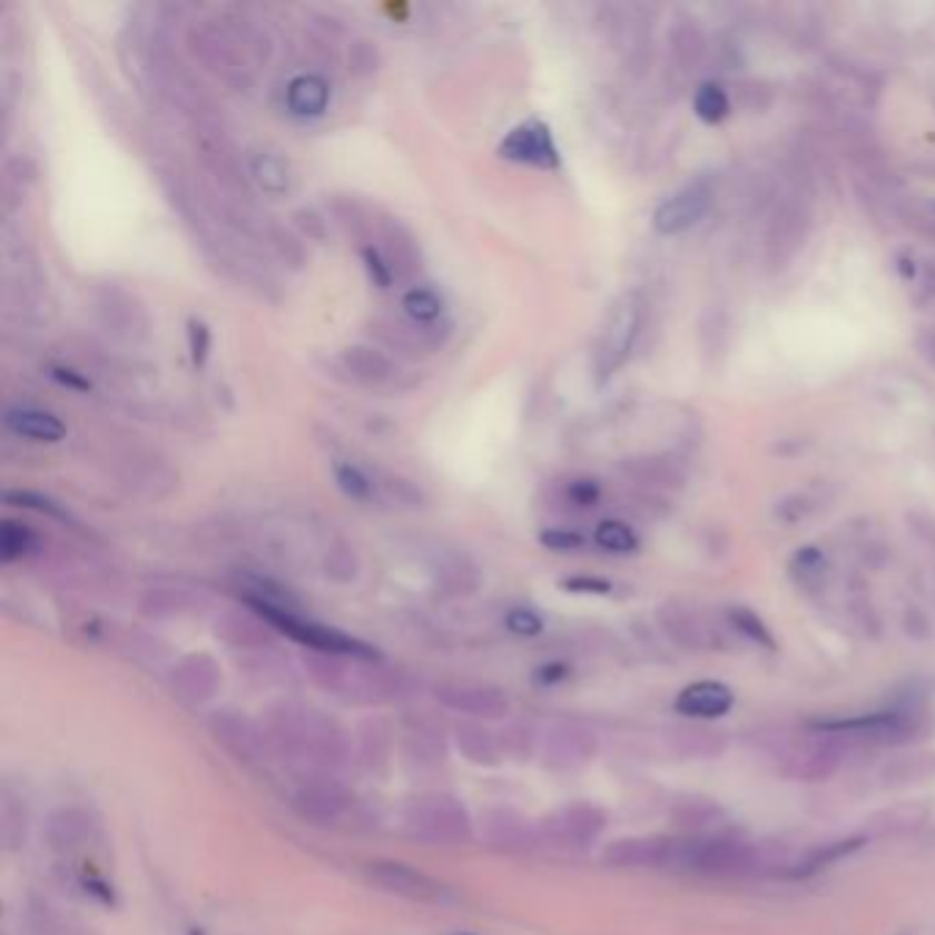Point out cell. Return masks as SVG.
Segmentation results:
<instances>
[{
    "mask_svg": "<svg viewBox=\"0 0 935 935\" xmlns=\"http://www.w3.org/2000/svg\"><path fill=\"white\" fill-rule=\"evenodd\" d=\"M266 736L272 749L318 774L346 766V736L329 716L302 702H277L266 713Z\"/></svg>",
    "mask_w": 935,
    "mask_h": 935,
    "instance_id": "obj_1",
    "label": "cell"
},
{
    "mask_svg": "<svg viewBox=\"0 0 935 935\" xmlns=\"http://www.w3.org/2000/svg\"><path fill=\"white\" fill-rule=\"evenodd\" d=\"M307 672L324 691L357 706H378L406 695V680L401 675L365 665L363 656L316 653L307 659Z\"/></svg>",
    "mask_w": 935,
    "mask_h": 935,
    "instance_id": "obj_2",
    "label": "cell"
},
{
    "mask_svg": "<svg viewBox=\"0 0 935 935\" xmlns=\"http://www.w3.org/2000/svg\"><path fill=\"white\" fill-rule=\"evenodd\" d=\"M931 719L914 702L889 708V711H875L850 716V719H820L815 721L813 730L826 732V736L848 738V741H867L878 747H903L914 738H922L927 732Z\"/></svg>",
    "mask_w": 935,
    "mask_h": 935,
    "instance_id": "obj_3",
    "label": "cell"
},
{
    "mask_svg": "<svg viewBox=\"0 0 935 935\" xmlns=\"http://www.w3.org/2000/svg\"><path fill=\"white\" fill-rule=\"evenodd\" d=\"M404 824L414 837L434 845H461L472 839V818L461 801L445 793H425L404 809Z\"/></svg>",
    "mask_w": 935,
    "mask_h": 935,
    "instance_id": "obj_4",
    "label": "cell"
},
{
    "mask_svg": "<svg viewBox=\"0 0 935 935\" xmlns=\"http://www.w3.org/2000/svg\"><path fill=\"white\" fill-rule=\"evenodd\" d=\"M642 316L644 305L634 292L623 294L609 307L599 335V346H596V374H599V378L618 374L626 365V360L631 357L639 329H642Z\"/></svg>",
    "mask_w": 935,
    "mask_h": 935,
    "instance_id": "obj_5",
    "label": "cell"
},
{
    "mask_svg": "<svg viewBox=\"0 0 935 935\" xmlns=\"http://www.w3.org/2000/svg\"><path fill=\"white\" fill-rule=\"evenodd\" d=\"M777 760L783 762V774L796 783H820L828 779L845 760L843 738L826 736L809 727L807 736L783 738L777 749Z\"/></svg>",
    "mask_w": 935,
    "mask_h": 935,
    "instance_id": "obj_6",
    "label": "cell"
},
{
    "mask_svg": "<svg viewBox=\"0 0 935 935\" xmlns=\"http://www.w3.org/2000/svg\"><path fill=\"white\" fill-rule=\"evenodd\" d=\"M250 607L262 614L266 623H272L275 629H280L283 634L297 639V642L307 644V648H313L316 653L363 656V659H368L371 656V650L365 648V644H360L357 639L341 634V631H335V629H327V626L311 623V620L299 618V614H294L292 609H286L283 603L262 599V596H253Z\"/></svg>",
    "mask_w": 935,
    "mask_h": 935,
    "instance_id": "obj_7",
    "label": "cell"
},
{
    "mask_svg": "<svg viewBox=\"0 0 935 935\" xmlns=\"http://www.w3.org/2000/svg\"><path fill=\"white\" fill-rule=\"evenodd\" d=\"M596 751H599V736L582 721H554L541 736L543 766L558 774L582 771L593 762Z\"/></svg>",
    "mask_w": 935,
    "mask_h": 935,
    "instance_id": "obj_8",
    "label": "cell"
},
{
    "mask_svg": "<svg viewBox=\"0 0 935 935\" xmlns=\"http://www.w3.org/2000/svg\"><path fill=\"white\" fill-rule=\"evenodd\" d=\"M809 228H813V215H809L807 200L798 195H787L779 200L766 228V262L771 264V269H785L798 256Z\"/></svg>",
    "mask_w": 935,
    "mask_h": 935,
    "instance_id": "obj_9",
    "label": "cell"
},
{
    "mask_svg": "<svg viewBox=\"0 0 935 935\" xmlns=\"http://www.w3.org/2000/svg\"><path fill=\"white\" fill-rule=\"evenodd\" d=\"M659 626L675 644L686 650H719L727 644L725 629L697 603L665 601L659 607Z\"/></svg>",
    "mask_w": 935,
    "mask_h": 935,
    "instance_id": "obj_10",
    "label": "cell"
},
{
    "mask_svg": "<svg viewBox=\"0 0 935 935\" xmlns=\"http://www.w3.org/2000/svg\"><path fill=\"white\" fill-rule=\"evenodd\" d=\"M607 828V815L593 804H571L554 809L538 824V837L554 848H588Z\"/></svg>",
    "mask_w": 935,
    "mask_h": 935,
    "instance_id": "obj_11",
    "label": "cell"
},
{
    "mask_svg": "<svg viewBox=\"0 0 935 935\" xmlns=\"http://www.w3.org/2000/svg\"><path fill=\"white\" fill-rule=\"evenodd\" d=\"M434 697L447 711L472 716V719L494 721L511 713V697L500 686L481 680H447L434 689Z\"/></svg>",
    "mask_w": 935,
    "mask_h": 935,
    "instance_id": "obj_12",
    "label": "cell"
},
{
    "mask_svg": "<svg viewBox=\"0 0 935 935\" xmlns=\"http://www.w3.org/2000/svg\"><path fill=\"white\" fill-rule=\"evenodd\" d=\"M365 873H368V880L376 889L395 897L412 899V903H445L450 895L445 884H440V880L431 878V875L410 867V864L371 862L368 867H365Z\"/></svg>",
    "mask_w": 935,
    "mask_h": 935,
    "instance_id": "obj_13",
    "label": "cell"
},
{
    "mask_svg": "<svg viewBox=\"0 0 935 935\" xmlns=\"http://www.w3.org/2000/svg\"><path fill=\"white\" fill-rule=\"evenodd\" d=\"M209 730L211 736H215L230 755L239 757V760L262 762L275 751L272 749L269 736H266V727L239 711L211 713Z\"/></svg>",
    "mask_w": 935,
    "mask_h": 935,
    "instance_id": "obj_14",
    "label": "cell"
},
{
    "mask_svg": "<svg viewBox=\"0 0 935 935\" xmlns=\"http://www.w3.org/2000/svg\"><path fill=\"white\" fill-rule=\"evenodd\" d=\"M292 804L302 818L313 820V824H335L352 807V793L329 774H316L294 787Z\"/></svg>",
    "mask_w": 935,
    "mask_h": 935,
    "instance_id": "obj_15",
    "label": "cell"
},
{
    "mask_svg": "<svg viewBox=\"0 0 935 935\" xmlns=\"http://www.w3.org/2000/svg\"><path fill=\"white\" fill-rule=\"evenodd\" d=\"M713 204V187L708 185L706 179H697L691 185L667 198L665 204L656 209L653 215V228L659 230L661 236H675L683 234V230L695 228L702 217L708 215Z\"/></svg>",
    "mask_w": 935,
    "mask_h": 935,
    "instance_id": "obj_16",
    "label": "cell"
},
{
    "mask_svg": "<svg viewBox=\"0 0 935 935\" xmlns=\"http://www.w3.org/2000/svg\"><path fill=\"white\" fill-rule=\"evenodd\" d=\"M500 154L505 159H513V163L535 165V168L547 170L560 165V151L554 146L552 129L538 118H530V121L511 129V135L500 144Z\"/></svg>",
    "mask_w": 935,
    "mask_h": 935,
    "instance_id": "obj_17",
    "label": "cell"
},
{
    "mask_svg": "<svg viewBox=\"0 0 935 935\" xmlns=\"http://www.w3.org/2000/svg\"><path fill=\"white\" fill-rule=\"evenodd\" d=\"M732 702H736V695L730 686L719 683V680H697L680 691L675 700V711L691 721H711L730 713Z\"/></svg>",
    "mask_w": 935,
    "mask_h": 935,
    "instance_id": "obj_18",
    "label": "cell"
},
{
    "mask_svg": "<svg viewBox=\"0 0 935 935\" xmlns=\"http://www.w3.org/2000/svg\"><path fill=\"white\" fill-rule=\"evenodd\" d=\"M217 689H220V670L211 656L193 653L176 667L174 691L187 706H204L217 695Z\"/></svg>",
    "mask_w": 935,
    "mask_h": 935,
    "instance_id": "obj_19",
    "label": "cell"
},
{
    "mask_svg": "<svg viewBox=\"0 0 935 935\" xmlns=\"http://www.w3.org/2000/svg\"><path fill=\"white\" fill-rule=\"evenodd\" d=\"M667 744H670L675 755L683 760H716L725 755L727 738L721 730L702 725V721H683V725H672L667 730Z\"/></svg>",
    "mask_w": 935,
    "mask_h": 935,
    "instance_id": "obj_20",
    "label": "cell"
},
{
    "mask_svg": "<svg viewBox=\"0 0 935 935\" xmlns=\"http://www.w3.org/2000/svg\"><path fill=\"white\" fill-rule=\"evenodd\" d=\"M47 845L58 854H72V850L88 845L94 837V820L86 809L80 807H61L47 818L45 826Z\"/></svg>",
    "mask_w": 935,
    "mask_h": 935,
    "instance_id": "obj_21",
    "label": "cell"
},
{
    "mask_svg": "<svg viewBox=\"0 0 935 935\" xmlns=\"http://www.w3.org/2000/svg\"><path fill=\"white\" fill-rule=\"evenodd\" d=\"M667 837H626L614 839L603 850V862L620 869H661Z\"/></svg>",
    "mask_w": 935,
    "mask_h": 935,
    "instance_id": "obj_22",
    "label": "cell"
},
{
    "mask_svg": "<svg viewBox=\"0 0 935 935\" xmlns=\"http://www.w3.org/2000/svg\"><path fill=\"white\" fill-rule=\"evenodd\" d=\"M3 420H6V429H9L11 434L22 436V440L47 442V445H52V442H61L63 436H67V425H63V420L58 417V414L33 410V406L9 410Z\"/></svg>",
    "mask_w": 935,
    "mask_h": 935,
    "instance_id": "obj_23",
    "label": "cell"
},
{
    "mask_svg": "<svg viewBox=\"0 0 935 935\" xmlns=\"http://www.w3.org/2000/svg\"><path fill=\"white\" fill-rule=\"evenodd\" d=\"M483 834L491 845L508 850H526L538 843V831H532L522 815H516L513 809H491L486 813Z\"/></svg>",
    "mask_w": 935,
    "mask_h": 935,
    "instance_id": "obj_24",
    "label": "cell"
},
{
    "mask_svg": "<svg viewBox=\"0 0 935 935\" xmlns=\"http://www.w3.org/2000/svg\"><path fill=\"white\" fill-rule=\"evenodd\" d=\"M286 105L299 118L324 116L329 105V82L322 75H297L286 88Z\"/></svg>",
    "mask_w": 935,
    "mask_h": 935,
    "instance_id": "obj_25",
    "label": "cell"
},
{
    "mask_svg": "<svg viewBox=\"0 0 935 935\" xmlns=\"http://www.w3.org/2000/svg\"><path fill=\"white\" fill-rule=\"evenodd\" d=\"M927 815H931V809H927L925 804L905 801L875 813L873 818L867 820V828L875 837H903V834H911L925 826Z\"/></svg>",
    "mask_w": 935,
    "mask_h": 935,
    "instance_id": "obj_26",
    "label": "cell"
},
{
    "mask_svg": "<svg viewBox=\"0 0 935 935\" xmlns=\"http://www.w3.org/2000/svg\"><path fill=\"white\" fill-rule=\"evenodd\" d=\"M862 845H864V837H848V839H837V843L815 845V848H809L807 854L798 856L787 875H790V878H807V875L820 873V869L831 867V864L845 859V856L856 854Z\"/></svg>",
    "mask_w": 935,
    "mask_h": 935,
    "instance_id": "obj_27",
    "label": "cell"
},
{
    "mask_svg": "<svg viewBox=\"0 0 935 935\" xmlns=\"http://www.w3.org/2000/svg\"><path fill=\"white\" fill-rule=\"evenodd\" d=\"M455 741H459V749L464 751L466 760L478 762V766H494L500 760V744H496L494 732L478 725V721L455 725Z\"/></svg>",
    "mask_w": 935,
    "mask_h": 935,
    "instance_id": "obj_28",
    "label": "cell"
},
{
    "mask_svg": "<svg viewBox=\"0 0 935 935\" xmlns=\"http://www.w3.org/2000/svg\"><path fill=\"white\" fill-rule=\"evenodd\" d=\"M790 577L807 593H818L828 579V560L818 547H804L793 554Z\"/></svg>",
    "mask_w": 935,
    "mask_h": 935,
    "instance_id": "obj_29",
    "label": "cell"
},
{
    "mask_svg": "<svg viewBox=\"0 0 935 935\" xmlns=\"http://www.w3.org/2000/svg\"><path fill=\"white\" fill-rule=\"evenodd\" d=\"M886 787H908L935 777V755H905L884 768Z\"/></svg>",
    "mask_w": 935,
    "mask_h": 935,
    "instance_id": "obj_30",
    "label": "cell"
},
{
    "mask_svg": "<svg viewBox=\"0 0 935 935\" xmlns=\"http://www.w3.org/2000/svg\"><path fill=\"white\" fill-rule=\"evenodd\" d=\"M406 755L414 766L434 768L445 760V744L442 736L429 725H417L406 732Z\"/></svg>",
    "mask_w": 935,
    "mask_h": 935,
    "instance_id": "obj_31",
    "label": "cell"
},
{
    "mask_svg": "<svg viewBox=\"0 0 935 935\" xmlns=\"http://www.w3.org/2000/svg\"><path fill=\"white\" fill-rule=\"evenodd\" d=\"M250 170L256 176L258 187L266 189L272 195H280L292 187V174H288V165L283 163L277 154L258 151L256 157L250 159Z\"/></svg>",
    "mask_w": 935,
    "mask_h": 935,
    "instance_id": "obj_32",
    "label": "cell"
},
{
    "mask_svg": "<svg viewBox=\"0 0 935 935\" xmlns=\"http://www.w3.org/2000/svg\"><path fill=\"white\" fill-rule=\"evenodd\" d=\"M343 363L348 365L354 376L363 378V382H384L390 374H393V365H390L387 357L374 352V348L354 346L343 354Z\"/></svg>",
    "mask_w": 935,
    "mask_h": 935,
    "instance_id": "obj_33",
    "label": "cell"
},
{
    "mask_svg": "<svg viewBox=\"0 0 935 935\" xmlns=\"http://www.w3.org/2000/svg\"><path fill=\"white\" fill-rule=\"evenodd\" d=\"M28 831V813L26 804H20V798L3 796V807H0V837H3L6 848L17 850L22 843H26Z\"/></svg>",
    "mask_w": 935,
    "mask_h": 935,
    "instance_id": "obj_34",
    "label": "cell"
},
{
    "mask_svg": "<svg viewBox=\"0 0 935 935\" xmlns=\"http://www.w3.org/2000/svg\"><path fill=\"white\" fill-rule=\"evenodd\" d=\"M593 538L603 552L609 554H631L639 549L637 532L626 522H620V519H603V522L596 526Z\"/></svg>",
    "mask_w": 935,
    "mask_h": 935,
    "instance_id": "obj_35",
    "label": "cell"
},
{
    "mask_svg": "<svg viewBox=\"0 0 935 935\" xmlns=\"http://www.w3.org/2000/svg\"><path fill=\"white\" fill-rule=\"evenodd\" d=\"M401 305H404L406 316L420 324L436 322V318L442 316V311H445V299H442L440 294L429 286L410 288V292L404 294V302H401Z\"/></svg>",
    "mask_w": 935,
    "mask_h": 935,
    "instance_id": "obj_36",
    "label": "cell"
},
{
    "mask_svg": "<svg viewBox=\"0 0 935 935\" xmlns=\"http://www.w3.org/2000/svg\"><path fill=\"white\" fill-rule=\"evenodd\" d=\"M727 626H730V629L736 631L738 637L747 639V642H755V644H760V648H768V650L777 648V642H774L768 626L762 623V620L757 618L751 609H744V607L727 609Z\"/></svg>",
    "mask_w": 935,
    "mask_h": 935,
    "instance_id": "obj_37",
    "label": "cell"
},
{
    "mask_svg": "<svg viewBox=\"0 0 935 935\" xmlns=\"http://www.w3.org/2000/svg\"><path fill=\"white\" fill-rule=\"evenodd\" d=\"M695 112L706 124H719L730 116V97L719 82H702L695 94Z\"/></svg>",
    "mask_w": 935,
    "mask_h": 935,
    "instance_id": "obj_38",
    "label": "cell"
},
{
    "mask_svg": "<svg viewBox=\"0 0 935 935\" xmlns=\"http://www.w3.org/2000/svg\"><path fill=\"white\" fill-rule=\"evenodd\" d=\"M335 483L337 489L354 502H368L371 496H374V483H371V478L365 475L357 464H352V461H337Z\"/></svg>",
    "mask_w": 935,
    "mask_h": 935,
    "instance_id": "obj_39",
    "label": "cell"
},
{
    "mask_svg": "<svg viewBox=\"0 0 935 935\" xmlns=\"http://www.w3.org/2000/svg\"><path fill=\"white\" fill-rule=\"evenodd\" d=\"M31 549H37V538L28 526L14 522L3 524V530H0V558L3 562L22 560Z\"/></svg>",
    "mask_w": 935,
    "mask_h": 935,
    "instance_id": "obj_40",
    "label": "cell"
},
{
    "mask_svg": "<svg viewBox=\"0 0 935 935\" xmlns=\"http://www.w3.org/2000/svg\"><path fill=\"white\" fill-rule=\"evenodd\" d=\"M721 818H725V815H721V809L716 807V804L706 801V798H686V801H680V807H678V824L680 826L708 828V826L719 824Z\"/></svg>",
    "mask_w": 935,
    "mask_h": 935,
    "instance_id": "obj_41",
    "label": "cell"
},
{
    "mask_svg": "<svg viewBox=\"0 0 935 935\" xmlns=\"http://www.w3.org/2000/svg\"><path fill=\"white\" fill-rule=\"evenodd\" d=\"M672 50L675 58H678L686 69H695L697 63L702 61V56H706V39H702V33L697 31V28H678V31L672 33Z\"/></svg>",
    "mask_w": 935,
    "mask_h": 935,
    "instance_id": "obj_42",
    "label": "cell"
},
{
    "mask_svg": "<svg viewBox=\"0 0 935 935\" xmlns=\"http://www.w3.org/2000/svg\"><path fill=\"white\" fill-rule=\"evenodd\" d=\"M28 925H31L33 935H77L75 927L67 925L50 905H37V908H31Z\"/></svg>",
    "mask_w": 935,
    "mask_h": 935,
    "instance_id": "obj_43",
    "label": "cell"
},
{
    "mask_svg": "<svg viewBox=\"0 0 935 935\" xmlns=\"http://www.w3.org/2000/svg\"><path fill=\"white\" fill-rule=\"evenodd\" d=\"M363 762L368 768H382L387 760V732L382 725H368L363 730V751H360Z\"/></svg>",
    "mask_w": 935,
    "mask_h": 935,
    "instance_id": "obj_44",
    "label": "cell"
},
{
    "mask_svg": "<svg viewBox=\"0 0 935 935\" xmlns=\"http://www.w3.org/2000/svg\"><path fill=\"white\" fill-rule=\"evenodd\" d=\"M6 502H9V505L31 508V511L47 513V516L69 519V513L61 511V508H58L56 502L47 500V496H41V494H33V491H6Z\"/></svg>",
    "mask_w": 935,
    "mask_h": 935,
    "instance_id": "obj_45",
    "label": "cell"
},
{
    "mask_svg": "<svg viewBox=\"0 0 935 935\" xmlns=\"http://www.w3.org/2000/svg\"><path fill=\"white\" fill-rule=\"evenodd\" d=\"M541 543L547 549H552V552H577V549H582L584 538L573 530H560V526H554V530L541 532Z\"/></svg>",
    "mask_w": 935,
    "mask_h": 935,
    "instance_id": "obj_46",
    "label": "cell"
},
{
    "mask_svg": "<svg viewBox=\"0 0 935 935\" xmlns=\"http://www.w3.org/2000/svg\"><path fill=\"white\" fill-rule=\"evenodd\" d=\"M363 262H365V269H368L371 280H374L378 288L393 286V266L384 262L382 253H378L376 247H363Z\"/></svg>",
    "mask_w": 935,
    "mask_h": 935,
    "instance_id": "obj_47",
    "label": "cell"
},
{
    "mask_svg": "<svg viewBox=\"0 0 935 935\" xmlns=\"http://www.w3.org/2000/svg\"><path fill=\"white\" fill-rule=\"evenodd\" d=\"M505 626L519 637H535L543 629V620L532 609H511L505 618Z\"/></svg>",
    "mask_w": 935,
    "mask_h": 935,
    "instance_id": "obj_48",
    "label": "cell"
},
{
    "mask_svg": "<svg viewBox=\"0 0 935 935\" xmlns=\"http://www.w3.org/2000/svg\"><path fill=\"white\" fill-rule=\"evenodd\" d=\"M209 346H211V335L209 329H206L204 322H189V352H193V363L200 365L206 360V354H209Z\"/></svg>",
    "mask_w": 935,
    "mask_h": 935,
    "instance_id": "obj_49",
    "label": "cell"
},
{
    "mask_svg": "<svg viewBox=\"0 0 935 935\" xmlns=\"http://www.w3.org/2000/svg\"><path fill=\"white\" fill-rule=\"evenodd\" d=\"M571 500L582 508H593L601 496L599 481H590V478H582V481H573L571 489H568Z\"/></svg>",
    "mask_w": 935,
    "mask_h": 935,
    "instance_id": "obj_50",
    "label": "cell"
},
{
    "mask_svg": "<svg viewBox=\"0 0 935 935\" xmlns=\"http://www.w3.org/2000/svg\"><path fill=\"white\" fill-rule=\"evenodd\" d=\"M565 588L573 590V593H609V582H603V579H590V577L568 579Z\"/></svg>",
    "mask_w": 935,
    "mask_h": 935,
    "instance_id": "obj_51",
    "label": "cell"
},
{
    "mask_svg": "<svg viewBox=\"0 0 935 935\" xmlns=\"http://www.w3.org/2000/svg\"><path fill=\"white\" fill-rule=\"evenodd\" d=\"M919 354L927 360V363L935 365V329L919 337Z\"/></svg>",
    "mask_w": 935,
    "mask_h": 935,
    "instance_id": "obj_52",
    "label": "cell"
},
{
    "mask_svg": "<svg viewBox=\"0 0 935 935\" xmlns=\"http://www.w3.org/2000/svg\"><path fill=\"white\" fill-rule=\"evenodd\" d=\"M56 378H58V382L72 384V387H80V390H88V387H91V384H88L86 378H77V376H75V371H63V368H61V371H56Z\"/></svg>",
    "mask_w": 935,
    "mask_h": 935,
    "instance_id": "obj_53",
    "label": "cell"
},
{
    "mask_svg": "<svg viewBox=\"0 0 935 935\" xmlns=\"http://www.w3.org/2000/svg\"><path fill=\"white\" fill-rule=\"evenodd\" d=\"M903 935H905V933H903Z\"/></svg>",
    "mask_w": 935,
    "mask_h": 935,
    "instance_id": "obj_54",
    "label": "cell"
}]
</instances>
